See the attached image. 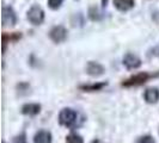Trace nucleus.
<instances>
[{"mask_svg": "<svg viewBox=\"0 0 159 143\" xmlns=\"http://www.w3.org/2000/svg\"><path fill=\"white\" fill-rule=\"evenodd\" d=\"M28 20L34 25H40L43 23L44 20V12L43 10L37 6V5H34L29 11H28Z\"/></svg>", "mask_w": 159, "mask_h": 143, "instance_id": "2", "label": "nucleus"}, {"mask_svg": "<svg viewBox=\"0 0 159 143\" xmlns=\"http://www.w3.org/2000/svg\"><path fill=\"white\" fill-rule=\"evenodd\" d=\"M49 37L50 40L55 43H62L66 41L67 38V30L65 29L64 26L61 25H57V26H54L50 32H49Z\"/></svg>", "mask_w": 159, "mask_h": 143, "instance_id": "4", "label": "nucleus"}, {"mask_svg": "<svg viewBox=\"0 0 159 143\" xmlns=\"http://www.w3.org/2000/svg\"><path fill=\"white\" fill-rule=\"evenodd\" d=\"M136 143H156V141H154V138H153L152 136L146 135V136L140 137V138L136 141Z\"/></svg>", "mask_w": 159, "mask_h": 143, "instance_id": "15", "label": "nucleus"}, {"mask_svg": "<svg viewBox=\"0 0 159 143\" xmlns=\"http://www.w3.org/2000/svg\"><path fill=\"white\" fill-rule=\"evenodd\" d=\"M147 78H148V76H147V74H139V75H136V76H134V78L127 80L126 82H123V85H125V86L139 85V84H143V82H145Z\"/></svg>", "mask_w": 159, "mask_h": 143, "instance_id": "11", "label": "nucleus"}, {"mask_svg": "<svg viewBox=\"0 0 159 143\" xmlns=\"http://www.w3.org/2000/svg\"><path fill=\"white\" fill-rule=\"evenodd\" d=\"M104 16H102V13L99 12V10L98 8H91L90 10V18L92 19V20H99V19H102Z\"/></svg>", "mask_w": 159, "mask_h": 143, "instance_id": "13", "label": "nucleus"}, {"mask_svg": "<svg viewBox=\"0 0 159 143\" xmlns=\"http://www.w3.org/2000/svg\"><path fill=\"white\" fill-rule=\"evenodd\" d=\"M4 143H5V142H4Z\"/></svg>", "mask_w": 159, "mask_h": 143, "instance_id": "19", "label": "nucleus"}, {"mask_svg": "<svg viewBox=\"0 0 159 143\" xmlns=\"http://www.w3.org/2000/svg\"><path fill=\"white\" fill-rule=\"evenodd\" d=\"M114 6L119 11L126 12L134 7V0H114Z\"/></svg>", "mask_w": 159, "mask_h": 143, "instance_id": "8", "label": "nucleus"}, {"mask_svg": "<svg viewBox=\"0 0 159 143\" xmlns=\"http://www.w3.org/2000/svg\"><path fill=\"white\" fill-rule=\"evenodd\" d=\"M150 56H156V57H159V46H156L154 48H152L150 50Z\"/></svg>", "mask_w": 159, "mask_h": 143, "instance_id": "17", "label": "nucleus"}, {"mask_svg": "<svg viewBox=\"0 0 159 143\" xmlns=\"http://www.w3.org/2000/svg\"><path fill=\"white\" fill-rule=\"evenodd\" d=\"M1 20L4 26H11L17 23V16L16 12L11 6H4L1 11Z\"/></svg>", "mask_w": 159, "mask_h": 143, "instance_id": "3", "label": "nucleus"}, {"mask_svg": "<svg viewBox=\"0 0 159 143\" xmlns=\"http://www.w3.org/2000/svg\"><path fill=\"white\" fill-rule=\"evenodd\" d=\"M91 143H104V142H102V141H99V140H96V141H92Z\"/></svg>", "mask_w": 159, "mask_h": 143, "instance_id": "18", "label": "nucleus"}, {"mask_svg": "<svg viewBox=\"0 0 159 143\" xmlns=\"http://www.w3.org/2000/svg\"><path fill=\"white\" fill-rule=\"evenodd\" d=\"M34 143H52V134L46 130H41L34 136Z\"/></svg>", "mask_w": 159, "mask_h": 143, "instance_id": "9", "label": "nucleus"}, {"mask_svg": "<svg viewBox=\"0 0 159 143\" xmlns=\"http://www.w3.org/2000/svg\"><path fill=\"white\" fill-rule=\"evenodd\" d=\"M141 63H143L141 60L136 55L132 54V53H128L123 57V66L127 69H138L141 66Z\"/></svg>", "mask_w": 159, "mask_h": 143, "instance_id": "5", "label": "nucleus"}, {"mask_svg": "<svg viewBox=\"0 0 159 143\" xmlns=\"http://www.w3.org/2000/svg\"><path fill=\"white\" fill-rule=\"evenodd\" d=\"M41 111L40 104H25L22 106V113L28 116H35Z\"/></svg>", "mask_w": 159, "mask_h": 143, "instance_id": "10", "label": "nucleus"}, {"mask_svg": "<svg viewBox=\"0 0 159 143\" xmlns=\"http://www.w3.org/2000/svg\"><path fill=\"white\" fill-rule=\"evenodd\" d=\"M64 1L65 0H48V6L52 10H57V8H60Z\"/></svg>", "mask_w": 159, "mask_h": 143, "instance_id": "14", "label": "nucleus"}, {"mask_svg": "<svg viewBox=\"0 0 159 143\" xmlns=\"http://www.w3.org/2000/svg\"><path fill=\"white\" fill-rule=\"evenodd\" d=\"M59 122L64 127H67L70 129H75L83 124L84 118L75 110L66 107L64 110H61V112L59 113Z\"/></svg>", "mask_w": 159, "mask_h": 143, "instance_id": "1", "label": "nucleus"}, {"mask_svg": "<svg viewBox=\"0 0 159 143\" xmlns=\"http://www.w3.org/2000/svg\"><path fill=\"white\" fill-rule=\"evenodd\" d=\"M13 143H28L26 141V136L24 135V134H20V135H18L13 140Z\"/></svg>", "mask_w": 159, "mask_h": 143, "instance_id": "16", "label": "nucleus"}, {"mask_svg": "<svg viewBox=\"0 0 159 143\" xmlns=\"http://www.w3.org/2000/svg\"><path fill=\"white\" fill-rule=\"evenodd\" d=\"M66 143H84V140L78 134H70L66 137Z\"/></svg>", "mask_w": 159, "mask_h": 143, "instance_id": "12", "label": "nucleus"}, {"mask_svg": "<svg viewBox=\"0 0 159 143\" xmlns=\"http://www.w3.org/2000/svg\"><path fill=\"white\" fill-rule=\"evenodd\" d=\"M104 67L102 64H99L98 62H93V61H90L86 64V73L91 76H99L104 73Z\"/></svg>", "mask_w": 159, "mask_h": 143, "instance_id": "6", "label": "nucleus"}, {"mask_svg": "<svg viewBox=\"0 0 159 143\" xmlns=\"http://www.w3.org/2000/svg\"><path fill=\"white\" fill-rule=\"evenodd\" d=\"M145 100L148 104H156L159 100V89L156 87L147 88L145 92Z\"/></svg>", "mask_w": 159, "mask_h": 143, "instance_id": "7", "label": "nucleus"}]
</instances>
